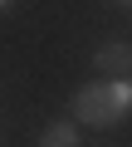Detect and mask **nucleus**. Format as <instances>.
Instances as JSON below:
<instances>
[{
    "label": "nucleus",
    "instance_id": "obj_4",
    "mask_svg": "<svg viewBox=\"0 0 132 147\" xmlns=\"http://www.w3.org/2000/svg\"><path fill=\"white\" fill-rule=\"evenodd\" d=\"M5 5H10V0H0V10H5Z\"/></svg>",
    "mask_w": 132,
    "mask_h": 147
},
{
    "label": "nucleus",
    "instance_id": "obj_2",
    "mask_svg": "<svg viewBox=\"0 0 132 147\" xmlns=\"http://www.w3.org/2000/svg\"><path fill=\"white\" fill-rule=\"evenodd\" d=\"M93 69L103 74V79H127V74H132V49L127 44H103L93 54Z\"/></svg>",
    "mask_w": 132,
    "mask_h": 147
},
{
    "label": "nucleus",
    "instance_id": "obj_1",
    "mask_svg": "<svg viewBox=\"0 0 132 147\" xmlns=\"http://www.w3.org/2000/svg\"><path fill=\"white\" fill-rule=\"evenodd\" d=\"M132 108V84L127 79H98L74 93V123L83 127H108Z\"/></svg>",
    "mask_w": 132,
    "mask_h": 147
},
{
    "label": "nucleus",
    "instance_id": "obj_5",
    "mask_svg": "<svg viewBox=\"0 0 132 147\" xmlns=\"http://www.w3.org/2000/svg\"><path fill=\"white\" fill-rule=\"evenodd\" d=\"M117 5H132V0H117Z\"/></svg>",
    "mask_w": 132,
    "mask_h": 147
},
{
    "label": "nucleus",
    "instance_id": "obj_3",
    "mask_svg": "<svg viewBox=\"0 0 132 147\" xmlns=\"http://www.w3.org/2000/svg\"><path fill=\"white\" fill-rule=\"evenodd\" d=\"M39 147H78V123L74 118H59L39 132Z\"/></svg>",
    "mask_w": 132,
    "mask_h": 147
}]
</instances>
